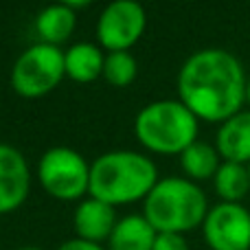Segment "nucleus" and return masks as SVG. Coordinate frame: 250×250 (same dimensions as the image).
<instances>
[{
    "label": "nucleus",
    "mask_w": 250,
    "mask_h": 250,
    "mask_svg": "<svg viewBox=\"0 0 250 250\" xmlns=\"http://www.w3.org/2000/svg\"><path fill=\"white\" fill-rule=\"evenodd\" d=\"M248 77L233 53L224 48H204L182 64L178 75L180 101L198 119L224 123L246 104Z\"/></svg>",
    "instance_id": "1"
},
{
    "label": "nucleus",
    "mask_w": 250,
    "mask_h": 250,
    "mask_svg": "<svg viewBox=\"0 0 250 250\" xmlns=\"http://www.w3.org/2000/svg\"><path fill=\"white\" fill-rule=\"evenodd\" d=\"M158 185V171L136 151H110L90 167V193L105 204H129L147 198Z\"/></svg>",
    "instance_id": "2"
},
{
    "label": "nucleus",
    "mask_w": 250,
    "mask_h": 250,
    "mask_svg": "<svg viewBox=\"0 0 250 250\" xmlns=\"http://www.w3.org/2000/svg\"><path fill=\"white\" fill-rule=\"evenodd\" d=\"M207 195L187 178H165L145 198V217L158 233H187L204 224Z\"/></svg>",
    "instance_id": "3"
},
{
    "label": "nucleus",
    "mask_w": 250,
    "mask_h": 250,
    "mask_svg": "<svg viewBox=\"0 0 250 250\" xmlns=\"http://www.w3.org/2000/svg\"><path fill=\"white\" fill-rule=\"evenodd\" d=\"M136 136L158 154H182L198 141V117L182 101H154L136 117Z\"/></svg>",
    "instance_id": "4"
},
{
    "label": "nucleus",
    "mask_w": 250,
    "mask_h": 250,
    "mask_svg": "<svg viewBox=\"0 0 250 250\" xmlns=\"http://www.w3.org/2000/svg\"><path fill=\"white\" fill-rule=\"evenodd\" d=\"M66 75V57L57 46L35 44L26 48L11 70V86L26 99L44 97L62 82Z\"/></svg>",
    "instance_id": "5"
},
{
    "label": "nucleus",
    "mask_w": 250,
    "mask_h": 250,
    "mask_svg": "<svg viewBox=\"0 0 250 250\" xmlns=\"http://www.w3.org/2000/svg\"><path fill=\"white\" fill-rule=\"evenodd\" d=\"M42 187L57 200H77L90 189V167L82 154L68 147H53L38 167Z\"/></svg>",
    "instance_id": "6"
},
{
    "label": "nucleus",
    "mask_w": 250,
    "mask_h": 250,
    "mask_svg": "<svg viewBox=\"0 0 250 250\" xmlns=\"http://www.w3.org/2000/svg\"><path fill=\"white\" fill-rule=\"evenodd\" d=\"M145 31V11L134 0H117L108 4L97 24V38L110 53L127 51Z\"/></svg>",
    "instance_id": "7"
},
{
    "label": "nucleus",
    "mask_w": 250,
    "mask_h": 250,
    "mask_svg": "<svg viewBox=\"0 0 250 250\" xmlns=\"http://www.w3.org/2000/svg\"><path fill=\"white\" fill-rule=\"evenodd\" d=\"M202 230L211 250H250V211L242 204L213 207Z\"/></svg>",
    "instance_id": "8"
},
{
    "label": "nucleus",
    "mask_w": 250,
    "mask_h": 250,
    "mask_svg": "<svg viewBox=\"0 0 250 250\" xmlns=\"http://www.w3.org/2000/svg\"><path fill=\"white\" fill-rule=\"evenodd\" d=\"M29 167L24 156L9 145H0V215L11 213L29 193Z\"/></svg>",
    "instance_id": "9"
},
{
    "label": "nucleus",
    "mask_w": 250,
    "mask_h": 250,
    "mask_svg": "<svg viewBox=\"0 0 250 250\" xmlns=\"http://www.w3.org/2000/svg\"><path fill=\"white\" fill-rule=\"evenodd\" d=\"M117 224L119 222L114 215V207L97 198L83 200L75 211V230H77L79 239H86V242L99 244L105 237L110 239Z\"/></svg>",
    "instance_id": "10"
},
{
    "label": "nucleus",
    "mask_w": 250,
    "mask_h": 250,
    "mask_svg": "<svg viewBox=\"0 0 250 250\" xmlns=\"http://www.w3.org/2000/svg\"><path fill=\"white\" fill-rule=\"evenodd\" d=\"M215 149L226 163L250 165V110H242L220 125Z\"/></svg>",
    "instance_id": "11"
},
{
    "label": "nucleus",
    "mask_w": 250,
    "mask_h": 250,
    "mask_svg": "<svg viewBox=\"0 0 250 250\" xmlns=\"http://www.w3.org/2000/svg\"><path fill=\"white\" fill-rule=\"evenodd\" d=\"M158 230L145 215H127L119 220L110 235V250H154Z\"/></svg>",
    "instance_id": "12"
},
{
    "label": "nucleus",
    "mask_w": 250,
    "mask_h": 250,
    "mask_svg": "<svg viewBox=\"0 0 250 250\" xmlns=\"http://www.w3.org/2000/svg\"><path fill=\"white\" fill-rule=\"evenodd\" d=\"M64 57H66V75L79 83L95 82L104 73L105 57L101 55L99 46H95V44L88 42L75 44L64 53Z\"/></svg>",
    "instance_id": "13"
},
{
    "label": "nucleus",
    "mask_w": 250,
    "mask_h": 250,
    "mask_svg": "<svg viewBox=\"0 0 250 250\" xmlns=\"http://www.w3.org/2000/svg\"><path fill=\"white\" fill-rule=\"evenodd\" d=\"M75 29V11L66 4H51L42 9L35 20V31H38L42 44H57L66 42Z\"/></svg>",
    "instance_id": "14"
},
{
    "label": "nucleus",
    "mask_w": 250,
    "mask_h": 250,
    "mask_svg": "<svg viewBox=\"0 0 250 250\" xmlns=\"http://www.w3.org/2000/svg\"><path fill=\"white\" fill-rule=\"evenodd\" d=\"M217 195L222 198V202L239 204L244 198L250 193V171L248 165L239 163H222L217 169L215 178H213Z\"/></svg>",
    "instance_id": "15"
},
{
    "label": "nucleus",
    "mask_w": 250,
    "mask_h": 250,
    "mask_svg": "<svg viewBox=\"0 0 250 250\" xmlns=\"http://www.w3.org/2000/svg\"><path fill=\"white\" fill-rule=\"evenodd\" d=\"M220 151L213 145L202 141H195L180 154V165L185 173L193 180H207V178H215L217 169H220Z\"/></svg>",
    "instance_id": "16"
},
{
    "label": "nucleus",
    "mask_w": 250,
    "mask_h": 250,
    "mask_svg": "<svg viewBox=\"0 0 250 250\" xmlns=\"http://www.w3.org/2000/svg\"><path fill=\"white\" fill-rule=\"evenodd\" d=\"M104 77L114 88L129 86L134 82V77H136V60H134V55L127 51L110 53L104 64Z\"/></svg>",
    "instance_id": "17"
},
{
    "label": "nucleus",
    "mask_w": 250,
    "mask_h": 250,
    "mask_svg": "<svg viewBox=\"0 0 250 250\" xmlns=\"http://www.w3.org/2000/svg\"><path fill=\"white\" fill-rule=\"evenodd\" d=\"M154 250H189L185 235L178 233H158L154 244Z\"/></svg>",
    "instance_id": "18"
},
{
    "label": "nucleus",
    "mask_w": 250,
    "mask_h": 250,
    "mask_svg": "<svg viewBox=\"0 0 250 250\" xmlns=\"http://www.w3.org/2000/svg\"><path fill=\"white\" fill-rule=\"evenodd\" d=\"M60 250H104L99 244H92V242H86V239H70V242L62 244Z\"/></svg>",
    "instance_id": "19"
},
{
    "label": "nucleus",
    "mask_w": 250,
    "mask_h": 250,
    "mask_svg": "<svg viewBox=\"0 0 250 250\" xmlns=\"http://www.w3.org/2000/svg\"><path fill=\"white\" fill-rule=\"evenodd\" d=\"M246 104L250 105V77H248V83H246Z\"/></svg>",
    "instance_id": "20"
},
{
    "label": "nucleus",
    "mask_w": 250,
    "mask_h": 250,
    "mask_svg": "<svg viewBox=\"0 0 250 250\" xmlns=\"http://www.w3.org/2000/svg\"><path fill=\"white\" fill-rule=\"evenodd\" d=\"M20 250H42V248H33V246H29V248H20Z\"/></svg>",
    "instance_id": "21"
},
{
    "label": "nucleus",
    "mask_w": 250,
    "mask_h": 250,
    "mask_svg": "<svg viewBox=\"0 0 250 250\" xmlns=\"http://www.w3.org/2000/svg\"><path fill=\"white\" fill-rule=\"evenodd\" d=\"M248 171H250V165H248Z\"/></svg>",
    "instance_id": "22"
}]
</instances>
